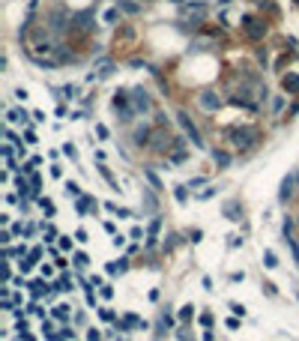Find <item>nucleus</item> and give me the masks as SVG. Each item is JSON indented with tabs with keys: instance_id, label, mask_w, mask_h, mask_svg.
Wrapping results in <instances>:
<instances>
[{
	"instance_id": "bb28decb",
	"label": "nucleus",
	"mask_w": 299,
	"mask_h": 341,
	"mask_svg": "<svg viewBox=\"0 0 299 341\" xmlns=\"http://www.w3.org/2000/svg\"><path fill=\"white\" fill-rule=\"evenodd\" d=\"M75 263L78 266H87V255H84V251H78V255H75Z\"/></svg>"
},
{
	"instance_id": "9b49d317",
	"label": "nucleus",
	"mask_w": 299,
	"mask_h": 341,
	"mask_svg": "<svg viewBox=\"0 0 299 341\" xmlns=\"http://www.w3.org/2000/svg\"><path fill=\"white\" fill-rule=\"evenodd\" d=\"M117 6H120L123 12H129V15H138V12H141V6H138V3H132V0H120Z\"/></svg>"
},
{
	"instance_id": "412c9836",
	"label": "nucleus",
	"mask_w": 299,
	"mask_h": 341,
	"mask_svg": "<svg viewBox=\"0 0 299 341\" xmlns=\"http://www.w3.org/2000/svg\"><path fill=\"white\" fill-rule=\"evenodd\" d=\"M281 108H284V96H275V102H272V114H278Z\"/></svg>"
},
{
	"instance_id": "f257e3e1",
	"label": "nucleus",
	"mask_w": 299,
	"mask_h": 341,
	"mask_svg": "<svg viewBox=\"0 0 299 341\" xmlns=\"http://www.w3.org/2000/svg\"><path fill=\"white\" fill-rule=\"evenodd\" d=\"M257 138H260V132L252 129V126H242V129H227V144H231L234 150H239V153L252 150L254 144H257Z\"/></svg>"
},
{
	"instance_id": "6ab92c4d",
	"label": "nucleus",
	"mask_w": 299,
	"mask_h": 341,
	"mask_svg": "<svg viewBox=\"0 0 299 341\" xmlns=\"http://www.w3.org/2000/svg\"><path fill=\"white\" fill-rule=\"evenodd\" d=\"M39 207H42V210H45L48 215H54V204H51V201H48V197H42V201H39Z\"/></svg>"
},
{
	"instance_id": "cd10ccee",
	"label": "nucleus",
	"mask_w": 299,
	"mask_h": 341,
	"mask_svg": "<svg viewBox=\"0 0 299 341\" xmlns=\"http://www.w3.org/2000/svg\"><path fill=\"white\" fill-rule=\"evenodd\" d=\"M24 138H27V144H36V132H33V129H27Z\"/></svg>"
},
{
	"instance_id": "f8f14e48",
	"label": "nucleus",
	"mask_w": 299,
	"mask_h": 341,
	"mask_svg": "<svg viewBox=\"0 0 299 341\" xmlns=\"http://www.w3.org/2000/svg\"><path fill=\"white\" fill-rule=\"evenodd\" d=\"M120 12H123L120 6H117V9H108V12H105V21H108V24H117V18H120Z\"/></svg>"
},
{
	"instance_id": "7ed1b4c3",
	"label": "nucleus",
	"mask_w": 299,
	"mask_h": 341,
	"mask_svg": "<svg viewBox=\"0 0 299 341\" xmlns=\"http://www.w3.org/2000/svg\"><path fill=\"white\" fill-rule=\"evenodd\" d=\"M177 120H180V126L186 129V135L191 138V144H195V147H204V135H201V129H198V126L191 123V117H189L186 111H180V114H177Z\"/></svg>"
},
{
	"instance_id": "9d476101",
	"label": "nucleus",
	"mask_w": 299,
	"mask_h": 341,
	"mask_svg": "<svg viewBox=\"0 0 299 341\" xmlns=\"http://www.w3.org/2000/svg\"><path fill=\"white\" fill-rule=\"evenodd\" d=\"M284 240H287V245H290V251H293V258H296V263H299V243L290 237V222L284 225Z\"/></svg>"
},
{
	"instance_id": "4be33fe9",
	"label": "nucleus",
	"mask_w": 299,
	"mask_h": 341,
	"mask_svg": "<svg viewBox=\"0 0 299 341\" xmlns=\"http://www.w3.org/2000/svg\"><path fill=\"white\" fill-rule=\"evenodd\" d=\"M177 201H180V204H186V201H189V195H186V186H177Z\"/></svg>"
},
{
	"instance_id": "a211bd4d",
	"label": "nucleus",
	"mask_w": 299,
	"mask_h": 341,
	"mask_svg": "<svg viewBox=\"0 0 299 341\" xmlns=\"http://www.w3.org/2000/svg\"><path fill=\"white\" fill-rule=\"evenodd\" d=\"M99 171H102V177H105V179H108V183H111V186H117V179H114V174H111L108 168H105V165H99Z\"/></svg>"
},
{
	"instance_id": "dca6fc26",
	"label": "nucleus",
	"mask_w": 299,
	"mask_h": 341,
	"mask_svg": "<svg viewBox=\"0 0 299 341\" xmlns=\"http://www.w3.org/2000/svg\"><path fill=\"white\" fill-rule=\"evenodd\" d=\"M54 317L66 320V317H69V305H57V309H54Z\"/></svg>"
},
{
	"instance_id": "2eb2a0df",
	"label": "nucleus",
	"mask_w": 299,
	"mask_h": 341,
	"mask_svg": "<svg viewBox=\"0 0 299 341\" xmlns=\"http://www.w3.org/2000/svg\"><path fill=\"white\" fill-rule=\"evenodd\" d=\"M66 195H69V197H78V195H81L78 183H66Z\"/></svg>"
},
{
	"instance_id": "b1692460",
	"label": "nucleus",
	"mask_w": 299,
	"mask_h": 341,
	"mask_svg": "<svg viewBox=\"0 0 299 341\" xmlns=\"http://www.w3.org/2000/svg\"><path fill=\"white\" fill-rule=\"evenodd\" d=\"M96 135L105 141V138H108V126H102V123H99V126H96Z\"/></svg>"
},
{
	"instance_id": "39448f33",
	"label": "nucleus",
	"mask_w": 299,
	"mask_h": 341,
	"mask_svg": "<svg viewBox=\"0 0 299 341\" xmlns=\"http://www.w3.org/2000/svg\"><path fill=\"white\" fill-rule=\"evenodd\" d=\"M132 105H135V111L138 114H144V111H150L153 108V102H150V96H147V90H132Z\"/></svg>"
},
{
	"instance_id": "5701e85b",
	"label": "nucleus",
	"mask_w": 299,
	"mask_h": 341,
	"mask_svg": "<svg viewBox=\"0 0 299 341\" xmlns=\"http://www.w3.org/2000/svg\"><path fill=\"white\" fill-rule=\"evenodd\" d=\"M63 96L66 99H75L78 96V87H63Z\"/></svg>"
},
{
	"instance_id": "20e7f679",
	"label": "nucleus",
	"mask_w": 299,
	"mask_h": 341,
	"mask_svg": "<svg viewBox=\"0 0 299 341\" xmlns=\"http://www.w3.org/2000/svg\"><path fill=\"white\" fill-rule=\"evenodd\" d=\"M171 147V135L165 132V129H156L153 135H150V150L153 153H165Z\"/></svg>"
},
{
	"instance_id": "f3484780",
	"label": "nucleus",
	"mask_w": 299,
	"mask_h": 341,
	"mask_svg": "<svg viewBox=\"0 0 299 341\" xmlns=\"http://www.w3.org/2000/svg\"><path fill=\"white\" fill-rule=\"evenodd\" d=\"M263 263H267V266L272 269V266H275L278 260H275V255H272V251H263Z\"/></svg>"
},
{
	"instance_id": "ddd939ff",
	"label": "nucleus",
	"mask_w": 299,
	"mask_h": 341,
	"mask_svg": "<svg viewBox=\"0 0 299 341\" xmlns=\"http://www.w3.org/2000/svg\"><path fill=\"white\" fill-rule=\"evenodd\" d=\"M159 227H162V222H159V219L150 225V243H156V237H159Z\"/></svg>"
},
{
	"instance_id": "0eeeda50",
	"label": "nucleus",
	"mask_w": 299,
	"mask_h": 341,
	"mask_svg": "<svg viewBox=\"0 0 299 341\" xmlns=\"http://www.w3.org/2000/svg\"><path fill=\"white\" fill-rule=\"evenodd\" d=\"M213 162L219 168H231V153L227 150H213Z\"/></svg>"
},
{
	"instance_id": "6e6552de",
	"label": "nucleus",
	"mask_w": 299,
	"mask_h": 341,
	"mask_svg": "<svg viewBox=\"0 0 299 341\" xmlns=\"http://www.w3.org/2000/svg\"><path fill=\"white\" fill-rule=\"evenodd\" d=\"M293 186H296V177H284L281 179V201H287L293 195Z\"/></svg>"
},
{
	"instance_id": "a878e982",
	"label": "nucleus",
	"mask_w": 299,
	"mask_h": 341,
	"mask_svg": "<svg viewBox=\"0 0 299 341\" xmlns=\"http://www.w3.org/2000/svg\"><path fill=\"white\" fill-rule=\"evenodd\" d=\"M231 311H234V314H239V317L245 314V309H242V305H239V302H231Z\"/></svg>"
},
{
	"instance_id": "423d86ee",
	"label": "nucleus",
	"mask_w": 299,
	"mask_h": 341,
	"mask_svg": "<svg viewBox=\"0 0 299 341\" xmlns=\"http://www.w3.org/2000/svg\"><path fill=\"white\" fill-rule=\"evenodd\" d=\"M198 105L204 108V111H219V105H221V99L213 93V90H204V93H198Z\"/></svg>"
},
{
	"instance_id": "c85d7f7f",
	"label": "nucleus",
	"mask_w": 299,
	"mask_h": 341,
	"mask_svg": "<svg viewBox=\"0 0 299 341\" xmlns=\"http://www.w3.org/2000/svg\"><path fill=\"white\" fill-rule=\"evenodd\" d=\"M63 153H66V156H72V159L78 156V153H75V147H72V144H66V147H63Z\"/></svg>"
},
{
	"instance_id": "aec40b11",
	"label": "nucleus",
	"mask_w": 299,
	"mask_h": 341,
	"mask_svg": "<svg viewBox=\"0 0 299 341\" xmlns=\"http://www.w3.org/2000/svg\"><path fill=\"white\" fill-rule=\"evenodd\" d=\"M224 210H227V212H224V215H227V219H239V212H236V204H227Z\"/></svg>"
},
{
	"instance_id": "393cba45",
	"label": "nucleus",
	"mask_w": 299,
	"mask_h": 341,
	"mask_svg": "<svg viewBox=\"0 0 299 341\" xmlns=\"http://www.w3.org/2000/svg\"><path fill=\"white\" fill-rule=\"evenodd\" d=\"M147 179H150V183H153V186H156V189H162V183H159V177H156V174H153V171H147Z\"/></svg>"
},
{
	"instance_id": "7c9ffc66",
	"label": "nucleus",
	"mask_w": 299,
	"mask_h": 341,
	"mask_svg": "<svg viewBox=\"0 0 299 341\" xmlns=\"http://www.w3.org/2000/svg\"><path fill=\"white\" fill-rule=\"evenodd\" d=\"M296 186H299V174H296Z\"/></svg>"
},
{
	"instance_id": "c756f323",
	"label": "nucleus",
	"mask_w": 299,
	"mask_h": 341,
	"mask_svg": "<svg viewBox=\"0 0 299 341\" xmlns=\"http://www.w3.org/2000/svg\"><path fill=\"white\" fill-rule=\"evenodd\" d=\"M87 341H99V332H96V329H90V335H87Z\"/></svg>"
},
{
	"instance_id": "4468645a",
	"label": "nucleus",
	"mask_w": 299,
	"mask_h": 341,
	"mask_svg": "<svg viewBox=\"0 0 299 341\" xmlns=\"http://www.w3.org/2000/svg\"><path fill=\"white\" fill-rule=\"evenodd\" d=\"M90 204H93V197H78V212L84 215V212H87V207H90Z\"/></svg>"
},
{
	"instance_id": "2f4dec72",
	"label": "nucleus",
	"mask_w": 299,
	"mask_h": 341,
	"mask_svg": "<svg viewBox=\"0 0 299 341\" xmlns=\"http://www.w3.org/2000/svg\"><path fill=\"white\" fill-rule=\"evenodd\" d=\"M296 227H299V215H296Z\"/></svg>"
},
{
	"instance_id": "f03ea898",
	"label": "nucleus",
	"mask_w": 299,
	"mask_h": 341,
	"mask_svg": "<svg viewBox=\"0 0 299 341\" xmlns=\"http://www.w3.org/2000/svg\"><path fill=\"white\" fill-rule=\"evenodd\" d=\"M242 36L252 39V42H260L263 36H267V24H263L260 18H245L242 21Z\"/></svg>"
},
{
	"instance_id": "1a4fd4ad",
	"label": "nucleus",
	"mask_w": 299,
	"mask_h": 341,
	"mask_svg": "<svg viewBox=\"0 0 299 341\" xmlns=\"http://www.w3.org/2000/svg\"><path fill=\"white\" fill-rule=\"evenodd\" d=\"M281 84H284L287 93H299V75H284V78H281Z\"/></svg>"
}]
</instances>
